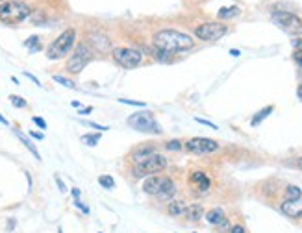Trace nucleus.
I'll use <instances>...</instances> for the list:
<instances>
[{
  "instance_id": "58836bf2",
  "label": "nucleus",
  "mask_w": 302,
  "mask_h": 233,
  "mask_svg": "<svg viewBox=\"0 0 302 233\" xmlns=\"http://www.w3.org/2000/svg\"><path fill=\"white\" fill-rule=\"evenodd\" d=\"M293 45H295V48H297V50H302V39H297Z\"/></svg>"
},
{
  "instance_id": "cd10ccee",
  "label": "nucleus",
  "mask_w": 302,
  "mask_h": 233,
  "mask_svg": "<svg viewBox=\"0 0 302 233\" xmlns=\"http://www.w3.org/2000/svg\"><path fill=\"white\" fill-rule=\"evenodd\" d=\"M54 82H58V84L65 85V87H69V89H74V87H76V85H74V82H71L69 78H65V76H60V74L54 76Z\"/></svg>"
},
{
  "instance_id": "ddd939ff",
  "label": "nucleus",
  "mask_w": 302,
  "mask_h": 233,
  "mask_svg": "<svg viewBox=\"0 0 302 233\" xmlns=\"http://www.w3.org/2000/svg\"><path fill=\"white\" fill-rule=\"evenodd\" d=\"M191 183H195V185L199 187V191L201 193H206L208 189H210V178L206 176L204 172H193L191 174Z\"/></svg>"
},
{
  "instance_id": "aec40b11",
  "label": "nucleus",
  "mask_w": 302,
  "mask_h": 233,
  "mask_svg": "<svg viewBox=\"0 0 302 233\" xmlns=\"http://www.w3.org/2000/svg\"><path fill=\"white\" fill-rule=\"evenodd\" d=\"M15 135H17L19 139L22 141V144H24V146H26V148L30 150V152H32V154H34V158H36L37 161H41V156H39V152H37V148H36V146H34V144H32V141L28 139L26 135H22V133H20V131H19V130H15Z\"/></svg>"
},
{
  "instance_id": "a18cd8bd",
  "label": "nucleus",
  "mask_w": 302,
  "mask_h": 233,
  "mask_svg": "<svg viewBox=\"0 0 302 233\" xmlns=\"http://www.w3.org/2000/svg\"><path fill=\"white\" fill-rule=\"evenodd\" d=\"M299 167H301V168H302V158H301V161H299Z\"/></svg>"
},
{
  "instance_id": "7c9ffc66",
  "label": "nucleus",
  "mask_w": 302,
  "mask_h": 233,
  "mask_svg": "<svg viewBox=\"0 0 302 233\" xmlns=\"http://www.w3.org/2000/svg\"><path fill=\"white\" fill-rule=\"evenodd\" d=\"M74 205H76V207H78V209H82L83 213L87 215L89 213V207H87V205L83 204V202H80V200H78V198H76V200H74Z\"/></svg>"
},
{
  "instance_id": "e433bc0d",
  "label": "nucleus",
  "mask_w": 302,
  "mask_h": 233,
  "mask_svg": "<svg viewBox=\"0 0 302 233\" xmlns=\"http://www.w3.org/2000/svg\"><path fill=\"white\" fill-rule=\"evenodd\" d=\"M30 135H32L34 139H37V141L43 139V133H39V131H30Z\"/></svg>"
},
{
  "instance_id": "423d86ee",
  "label": "nucleus",
  "mask_w": 302,
  "mask_h": 233,
  "mask_svg": "<svg viewBox=\"0 0 302 233\" xmlns=\"http://www.w3.org/2000/svg\"><path fill=\"white\" fill-rule=\"evenodd\" d=\"M111 54H113V59L121 67H124V69H134V67L141 65V61H143V54L139 50H136V48L119 47V48H113Z\"/></svg>"
},
{
  "instance_id": "473e14b6",
  "label": "nucleus",
  "mask_w": 302,
  "mask_h": 233,
  "mask_svg": "<svg viewBox=\"0 0 302 233\" xmlns=\"http://www.w3.org/2000/svg\"><path fill=\"white\" fill-rule=\"evenodd\" d=\"M87 126H91V128H95V130H101V131H106V130H110L108 126H101V124H97V122H85Z\"/></svg>"
},
{
  "instance_id": "72a5a7b5",
  "label": "nucleus",
  "mask_w": 302,
  "mask_h": 233,
  "mask_svg": "<svg viewBox=\"0 0 302 233\" xmlns=\"http://www.w3.org/2000/svg\"><path fill=\"white\" fill-rule=\"evenodd\" d=\"M197 122H201V124H204V126H210V128H213V130H217V126L213 124V122H210V121H204V119H195Z\"/></svg>"
},
{
  "instance_id": "a211bd4d",
  "label": "nucleus",
  "mask_w": 302,
  "mask_h": 233,
  "mask_svg": "<svg viewBox=\"0 0 302 233\" xmlns=\"http://www.w3.org/2000/svg\"><path fill=\"white\" fill-rule=\"evenodd\" d=\"M91 43L95 47L99 48L101 52H106V50H110V39L104 37V36H99V34H91Z\"/></svg>"
},
{
  "instance_id": "1a4fd4ad",
  "label": "nucleus",
  "mask_w": 302,
  "mask_h": 233,
  "mask_svg": "<svg viewBox=\"0 0 302 233\" xmlns=\"http://www.w3.org/2000/svg\"><path fill=\"white\" fill-rule=\"evenodd\" d=\"M226 32H228V28L224 24H221V22H204V24L197 26V30H195L197 37L202 39V41H217Z\"/></svg>"
},
{
  "instance_id": "f3484780",
  "label": "nucleus",
  "mask_w": 302,
  "mask_h": 233,
  "mask_svg": "<svg viewBox=\"0 0 302 233\" xmlns=\"http://www.w3.org/2000/svg\"><path fill=\"white\" fill-rule=\"evenodd\" d=\"M206 220H208L210 224H213V226H219V224L224 222L226 218H224V213H222V209L215 207V209H210V211L206 213Z\"/></svg>"
},
{
  "instance_id": "5701e85b",
  "label": "nucleus",
  "mask_w": 302,
  "mask_h": 233,
  "mask_svg": "<svg viewBox=\"0 0 302 233\" xmlns=\"http://www.w3.org/2000/svg\"><path fill=\"white\" fill-rule=\"evenodd\" d=\"M24 45L28 47L30 52H39L41 50V39L37 37V36H32L28 41H24Z\"/></svg>"
},
{
  "instance_id": "7ed1b4c3",
  "label": "nucleus",
  "mask_w": 302,
  "mask_h": 233,
  "mask_svg": "<svg viewBox=\"0 0 302 233\" xmlns=\"http://www.w3.org/2000/svg\"><path fill=\"white\" fill-rule=\"evenodd\" d=\"M74 41H76V30L67 28L50 43V47L46 48V57L48 59H61L73 50Z\"/></svg>"
},
{
  "instance_id": "9b49d317",
  "label": "nucleus",
  "mask_w": 302,
  "mask_h": 233,
  "mask_svg": "<svg viewBox=\"0 0 302 233\" xmlns=\"http://www.w3.org/2000/svg\"><path fill=\"white\" fill-rule=\"evenodd\" d=\"M163 179L165 178H161V176H148L147 179H145V183H143V191H145L147 195L158 196L160 195V191H161V185H163Z\"/></svg>"
},
{
  "instance_id": "f8f14e48",
  "label": "nucleus",
  "mask_w": 302,
  "mask_h": 233,
  "mask_svg": "<svg viewBox=\"0 0 302 233\" xmlns=\"http://www.w3.org/2000/svg\"><path fill=\"white\" fill-rule=\"evenodd\" d=\"M282 213L291 216V218H302V202L301 200H295V202L285 200L282 204Z\"/></svg>"
},
{
  "instance_id": "0eeeda50",
  "label": "nucleus",
  "mask_w": 302,
  "mask_h": 233,
  "mask_svg": "<svg viewBox=\"0 0 302 233\" xmlns=\"http://www.w3.org/2000/svg\"><path fill=\"white\" fill-rule=\"evenodd\" d=\"M273 20L284 32L291 34V36H301L302 34V20L297 15L289 13V11H276L273 15Z\"/></svg>"
},
{
  "instance_id": "bb28decb",
  "label": "nucleus",
  "mask_w": 302,
  "mask_h": 233,
  "mask_svg": "<svg viewBox=\"0 0 302 233\" xmlns=\"http://www.w3.org/2000/svg\"><path fill=\"white\" fill-rule=\"evenodd\" d=\"M9 102L15 108H26V100L22 96H17V94H9Z\"/></svg>"
},
{
  "instance_id": "4468645a",
  "label": "nucleus",
  "mask_w": 302,
  "mask_h": 233,
  "mask_svg": "<svg viewBox=\"0 0 302 233\" xmlns=\"http://www.w3.org/2000/svg\"><path fill=\"white\" fill-rule=\"evenodd\" d=\"M174 193H176V185H174L173 179H169V178H165L163 179V185H161V191H160V198H165V200H169V198H173Z\"/></svg>"
},
{
  "instance_id": "6e6552de",
  "label": "nucleus",
  "mask_w": 302,
  "mask_h": 233,
  "mask_svg": "<svg viewBox=\"0 0 302 233\" xmlns=\"http://www.w3.org/2000/svg\"><path fill=\"white\" fill-rule=\"evenodd\" d=\"M89 59H91V50L85 45H78L74 48L73 56L69 57V61H67V71L71 74H78V72L83 71V67L89 63Z\"/></svg>"
},
{
  "instance_id": "a19ab883",
  "label": "nucleus",
  "mask_w": 302,
  "mask_h": 233,
  "mask_svg": "<svg viewBox=\"0 0 302 233\" xmlns=\"http://www.w3.org/2000/svg\"><path fill=\"white\" fill-rule=\"evenodd\" d=\"M297 94H299V98L302 100V84L299 85V89H297Z\"/></svg>"
},
{
  "instance_id": "f704fd0d",
  "label": "nucleus",
  "mask_w": 302,
  "mask_h": 233,
  "mask_svg": "<svg viewBox=\"0 0 302 233\" xmlns=\"http://www.w3.org/2000/svg\"><path fill=\"white\" fill-rule=\"evenodd\" d=\"M230 233H247V232H245V228H243L241 224H238V226H234V228L230 230Z\"/></svg>"
},
{
  "instance_id": "9d476101",
  "label": "nucleus",
  "mask_w": 302,
  "mask_h": 233,
  "mask_svg": "<svg viewBox=\"0 0 302 233\" xmlns=\"http://www.w3.org/2000/svg\"><path fill=\"white\" fill-rule=\"evenodd\" d=\"M185 148L193 152V154H211V152H217L219 150V143L213 139H208V137H193L185 143Z\"/></svg>"
},
{
  "instance_id": "c756f323",
  "label": "nucleus",
  "mask_w": 302,
  "mask_h": 233,
  "mask_svg": "<svg viewBox=\"0 0 302 233\" xmlns=\"http://www.w3.org/2000/svg\"><path fill=\"white\" fill-rule=\"evenodd\" d=\"M167 148L169 150H174V152H176V150H180L182 148V143H180V141H169V143H167Z\"/></svg>"
},
{
  "instance_id": "c03bdc74",
  "label": "nucleus",
  "mask_w": 302,
  "mask_h": 233,
  "mask_svg": "<svg viewBox=\"0 0 302 233\" xmlns=\"http://www.w3.org/2000/svg\"><path fill=\"white\" fill-rule=\"evenodd\" d=\"M230 54H232V56L238 57V56H239V50H230Z\"/></svg>"
},
{
  "instance_id": "393cba45",
  "label": "nucleus",
  "mask_w": 302,
  "mask_h": 233,
  "mask_svg": "<svg viewBox=\"0 0 302 233\" xmlns=\"http://www.w3.org/2000/svg\"><path fill=\"white\" fill-rule=\"evenodd\" d=\"M269 113H273V106H267L265 109H262L260 113H256V117L252 119V122H250V124H252V126H258V124L263 121V119H265Z\"/></svg>"
},
{
  "instance_id": "a878e982",
  "label": "nucleus",
  "mask_w": 302,
  "mask_h": 233,
  "mask_svg": "<svg viewBox=\"0 0 302 233\" xmlns=\"http://www.w3.org/2000/svg\"><path fill=\"white\" fill-rule=\"evenodd\" d=\"M99 183H101L104 189H113L115 187V181H113V178L108 176V174H104V176L99 178Z\"/></svg>"
},
{
  "instance_id": "dca6fc26",
  "label": "nucleus",
  "mask_w": 302,
  "mask_h": 233,
  "mask_svg": "<svg viewBox=\"0 0 302 233\" xmlns=\"http://www.w3.org/2000/svg\"><path fill=\"white\" fill-rule=\"evenodd\" d=\"M185 209H187V204L182 202V200H173L171 204L167 205V213L173 215V216H180V215L185 213Z\"/></svg>"
},
{
  "instance_id": "2eb2a0df",
  "label": "nucleus",
  "mask_w": 302,
  "mask_h": 233,
  "mask_svg": "<svg viewBox=\"0 0 302 233\" xmlns=\"http://www.w3.org/2000/svg\"><path fill=\"white\" fill-rule=\"evenodd\" d=\"M185 216L189 218V220H193V222H197V220H201L202 215H204V209H202L201 204H191L187 205V209H185Z\"/></svg>"
},
{
  "instance_id": "f257e3e1",
  "label": "nucleus",
  "mask_w": 302,
  "mask_h": 233,
  "mask_svg": "<svg viewBox=\"0 0 302 233\" xmlns=\"http://www.w3.org/2000/svg\"><path fill=\"white\" fill-rule=\"evenodd\" d=\"M152 41L160 52H165L169 56L176 54V52H185L195 45V41L187 34H182L178 30H160L154 34Z\"/></svg>"
},
{
  "instance_id": "79ce46f5",
  "label": "nucleus",
  "mask_w": 302,
  "mask_h": 233,
  "mask_svg": "<svg viewBox=\"0 0 302 233\" xmlns=\"http://www.w3.org/2000/svg\"><path fill=\"white\" fill-rule=\"evenodd\" d=\"M0 122H2V124H4V126H8L9 122H8V119H4V117H2V115H0Z\"/></svg>"
},
{
  "instance_id": "c85d7f7f",
  "label": "nucleus",
  "mask_w": 302,
  "mask_h": 233,
  "mask_svg": "<svg viewBox=\"0 0 302 233\" xmlns=\"http://www.w3.org/2000/svg\"><path fill=\"white\" fill-rule=\"evenodd\" d=\"M121 104H128V106H136V108H145L147 104L141 102V100H128V98H121Z\"/></svg>"
},
{
  "instance_id": "de8ad7c7",
  "label": "nucleus",
  "mask_w": 302,
  "mask_h": 233,
  "mask_svg": "<svg viewBox=\"0 0 302 233\" xmlns=\"http://www.w3.org/2000/svg\"><path fill=\"white\" fill-rule=\"evenodd\" d=\"M0 2H8V0H0Z\"/></svg>"
},
{
  "instance_id": "39448f33",
  "label": "nucleus",
  "mask_w": 302,
  "mask_h": 233,
  "mask_svg": "<svg viewBox=\"0 0 302 233\" xmlns=\"http://www.w3.org/2000/svg\"><path fill=\"white\" fill-rule=\"evenodd\" d=\"M128 126L143 133H161V126L156 122L150 111H139L128 117Z\"/></svg>"
},
{
  "instance_id": "20e7f679",
  "label": "nucleus",
  "mask_w": 302,
  "mask_h": 233,
  "mask_svg": "<svg viewBox=\"0 0 302 233\" xmlns=\"http://www.w3.org/2000/svg\"><path fill=\"white\" fill-rule=\"evenodd\" d=\"M167 167V159L160 154H152L147 159L139 161L134 165V176L136 178H145V176H154L158 172H161Z\"/></svg>"
},
{
  "instance_id": "4be33fe9",
  "label": "nucleus",
  "mask_w": 302,
  "mask_h": 233,
  "mask_svg": "<svg viewBox=\"0 0 302 233\" xmlns=\"http://www.w3.org/2000/svg\"><path fill=\"white\" fill-rule=\"evenodd\" d=\"M241 10H239L238 6H232V8H221L219 10V19H232V17H236L239 15Z\"/></svg>"
},
{
  "instance_id": "6ab92c4d",
  "label": "nucleus",
  "mask_w": 302,
  "mask_h": 233,
  "mask_svg": "<svg viewBox=\"0 0 302 233\" xmlns=\"http://www.w3.org/2000/svg\"><path fill=\"white\" fill-rule=\"evenodd\" d=\"M152 154H156V150H154V146H141V148H138L136 152H134V163H139V161H143V159H147L148 156H152Z\"/></svg>"
},
{
  "instance_id": "412c9836",
  "label": "nucleus",
  "mask_w": 302,
  "mask_h": 233,
  "mask_svg": "<svg viewBox=\"0 0 302 233\" xmlns=\"http://www.w3.org/2000/svg\"><path fill=\"white\" fill-rule=\"evenodd\" d=\"M301 196H302V191L297 185H289L285 189V200H289V202L301 200Z\"/></svg>"
},
{
  "instance_id": "c9c22d12",
  "label": "nucleus",
  "mask_w": 302,
  "mask_h": 233,
  "mask_svg": "<svg viewBox=\"0 0 302 233\" xmlns=\"http://www.w3.org/2000/svg\"><path fill=\"white\" fill-rule=\"evenodd\" d=\"M56 183H58V187H60V191H61V193H65V191H67L65 183H63V181H61V179H60L58 176H56Z\"/></svg>"
},
{
  "instance_id": "ea45409f",
  "label": "nucleus",
  "mask_w": 302,
  "mask_h": 233,
  "mask_svg": "<svg viewBox=\"0 0 302 233\" xmlns=\"http://www.w3.org/2000/svg\"><path fill=\"white\" fill-rule=\"evenodd\" d=\"M73 196L74 198H78V196H80V189H73Z\"/></svg>"
},
{
  "instance_id": "4c0bfd02",
  "label": "nucleus",
  "mask_w": 302,
  "mask_h": 233,
  "mask_svg": "<svg viewBox=\"0 0 302 233\" xmlns=\"http://www.w3.org/2000/svg\"><path fill=\"white\" fill-rule=\"evenodd\" d=\"M24 76H26V78H30V80H32V82H34L36 85H41V84H39V80H37V78H36L34 74H30V72H24Z\"/></svg>"
},
{
  "instance_id": "b1692460",
  "label": "nucleus",
  "mask_w": 302,
  "mask_h": 233,
  "mask_svg": "<svg viewBox=\"0 0 302 233\" xmlns=\"http://www.w3.org/2000/svg\"><path fill=\"white\" fill-rule=\"evenodd\" d=\"M101 141V133H87V135H82V143L87 144V146H97Z\"/></svg>"
},
{
  "instance_id": "49530a36",
  "label": "nucleus",
  "mask_w": 302,
  "mask_h": 233,
  "mask_svg": "<svg viewBox=\"0 0 302 233\" xmlns=\"http://www.w3.org/2000/svg\"><path fill=\"white\" fill-rule=\"evenodd\" d=\"M58 233H63V230H61V228H60V230H58Z\"/></svg>"
},
{
  "instance_id": "2f4dec72",
  "label": "nucleus",
  "mask_w": 302,
  "mask_h": 233,
  "mask_svg": "<svg viewBox=\"0 0 302 233\" xmlns=\"http://www.w3.org/2000/svg\"><path fill=\"white\" fill-rule=\"evenodd\" d=\"M32 121H34V124H37V126H39V128H41V130H46V122L43 121V119H41V117H34V119H32Z\"/></svg>"
},
{
  "instance_id": "f03ea898",
  "label": "nucleus",
  "mask_w": 302,
  "mask_h": 233,
  "mask_svg": "<svg viewBox=\"0 0 302 233\" xmlns=\"http://www.w3.org/2000/svg\"><path fill=\"white\" fill-rule=\"evenodd\" d=\"M28 15H30V6L20 0H8L0 4V22L8 26H15L22 22Z\"/></svg>"
},
{
  "instance_id": "37998d69",
  "label": "nucleus",
  "mask_w": 302,
  "mask_h": 233,
  "mask_svg": "<svg viewBox=\"0 0 302 233\" xmlns=\"http://www.w3.org/2000/svg\"><path fill=\"white\" fill-rule=\"evenodd\" d=\"M91 111H93V108H85V109L80 111V115H83V113H91Z\"/></svg>"
}]
</instances>
